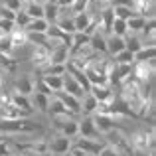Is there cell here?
Instances as JSON below:
<instances>
[{
  "instance_id": "1",
  "label": "cell",
  "mask_w": 156,
  "mask_h": 156,
  "mask_svg": "<svg viewBox=\"0 0 156 156\" xmlns=\"http://www.w3.org/2000/svg\"><path fill=\"white\" fill-rule=\"evenodd\" d=\"M133 152H138V154H150L154 152V142H156V134H154V129H138L134 133H130L126 136Z\"/></svg>"
},
{
  "instance_id": "2",
  "label": "cell",
  "mask_w": 156,
  "mask_h": 156,
  "mask_svg": "<svg viewBox=\"0 0 156 156\" xmlns=\"http://www.w3.org/2000/svg\"><path fill=\"white\" fill-rule=\"evenodd\" d=\"M40 129H44L42 122H34L28 119H12V121L0 119V133L4 134H26V133H36Z\"/></svg>"
},
{
  "instance_id": "3",
  "label": "cell",
  "mask_w": 156,
  "mask_h": 156,
  "mask_svg": "<svg viewBox=\"0 0 156 156\" xmlns=\"http://www.w3.org/2000/svg\"><path fill=\"white\" fill-rule=\"evenodd\" d=\"M51 125H53V129H55L59 134L71 138V140L79 134V122L75 121L73 115H53L51 117Z\"/></svg>"
},
{
  "instance_id": "4",
  "label": "cell",
  "mask_w": 156,
  "mask_h": 156,
  "mask_svg": "<svg viewBox=\"0 0 156 156\" xmlns=\"http://www.w3.org/2000/svg\"><path fill=\"white\" fill-rule=\"evenodd\" d=\"M154 71H156V59L134 61V63H133V77L138 81V83H142V87L148 85V83H152Z\"/></svg>"
},
{
  "instance_id": "5",
  "label": "cell",
  "mask_w": 156,
  "mask_h": 156,
  "mask_svg": "<svg viewBox=\"0 0 156 156\" xmlns=\"http://www.w3.org/2000/svg\"><path fill=\"white\" fill-rule=\"evenodd\" d=\"M50 55L51 51L48 50L46 46H42V44H34L32 42V48H30V63L36 67V71H42L44 67H48L50 65Z\"/></svg>"
},
{
  "instance_id": "6",
  "label": "cell",
  "mask_w": 156,
  "mask_h": 156,
  "mask_svg": "<svg viewBox=\"0 0 156 156\" xmlns=\"http://www.w3.org/2000/svg\"><path fill=\"white\" fill-rule=\"evenodd\" d=\"M93 122H95L97 130H99V134L103 136L107 134L109 130L113 129H119V117H115V115H109V113H93Z\"/></svg>"
},
{
  "instance_id": "7",
  "label": "cell",
  "mask_w": 156,
  "mask_h": 156,
  "mask_svg": "<svg viewBox=\"0 0 156 156\" xmlns=\"http://www.w3.org/2000/svg\"><path fill=\"white\" fill-rule=\"evenodd\" d=\"M46 144H48V152L50 154L61 156V154H65V152L71 150V138H67V136H63V134L57 133V136L46 140Z\"/></svg>"
},
{
  "instance_id": "8",
  "label": "cell",
  "mask_w": 156,
  "mask_h": 156,
  "mask_svg": "<svg viewBox=\"0 0 156 156\" xmlns=\"http://www.w3.org/2000/svg\"><path fill=\"white\" fill-rule=\"evenodd\" d=\"M89 93L97 99L99 105H109L111 101L115 99V95H117V93H115V87H111V85H91V87H89Z\"/></svg>"
},
{
  "instance_id": "9",
  "label": "cell",
  "mask_w": 156,
  "mask_h": 156,
  "mask_svg": "<svg viewBox=\"0 0 156 156\" xmlns=\"http://www.w3.org/2000/svg\"><path fill=\"white\" fill-rule=\"evenodd\" d=\"M79 122V134L77 136H85V138H93V140H101V134L97 130L95 122H93V117L91 115H83V119Z\"/></svg>"
},
{
  "instance_id": "10",
  "label": "cell",
  "mask_w": 156,
  "mask_h": 156,
  "mask_svg": "<svg viewBox=\"0 0 156 156\" xmlns=\"http://www.w3.org/2000/svg\"><path fill=\"white\" fill-rule=\"evenodd\" d=\"M103 144L105 140H93V138H85V136H75V140H71V146L83 150L87 154H97Z\"/></svg>"
},
{
  "instance_id": "11",
  "label": "cell",
  "mask_w": 156,
  "mask_h": 156,
  "mask_svg": "<svg viewBox=\"0 0 156 156\" xmlns=\"http://www.w3.org/2000/svg\"><path fill=\"white\" fill-rule=\"evenodd\" d=\"M55 95H57V99H59L61 103L65 105V109H67L69 113L73 115V117H75V115H81V99H77V97L65 93L63 89H61V91H57Z\"/></svg>"
},
{
  "instance_id": "12",
  "label": "cell",
  "mask_w": 156,
  "mask_h": 156,
  "mask_svg": "<svg viewBox=\"0 0 156 156\" xmlns=\"http://www.w3.org/2000/svg\"><path fill=\"white\" fill-rule=\"evenodd\" d=\"M61 77H63V87H61V89H63L65 93H69V95L77 97V99H83V95H85V93H89V91H85V89L81 87V85L77 83V81L73 79V77L69 75L67 71H65Z\"/></svg>"
},
{
  "instance_id": "13",
  "label": "cell",
  "mask_w": 156,
  "mask_h": 156,
  "mask_svg": "<svg viewBox=\"0 0 156 156\" xmlns=\"http://www.w3.org/2000/svg\"><path fill=\"white\" fill-rule=\"evenodd\" d=\"M130 8L142 18H154V0H130Z\"/></svg>"
},
{
  "instance_id": "14",
  "label": "cell",
  "mask_w": 156,
  "mask_h": 156,
  "mask_svg": "<svg viewBox=\"0 0 156 156\" xmlns=\"http://www.w3.org/2000/svg\"><path fill=\"white\" fill-rule=\"evenodd\" d=\"M10 42H12V48L14 50H20V48H26L30 44V34H28L24 28H18L14 26L10 32Z\"/></svg>"
},
{
  "instance_id": "15",
  "label": "cell",
  "mask_w": 156,
  "mask_h": 156,
  "mask_svg": "<svg viewBox=\"0 0 156 156\" xmlns=\"http://www.w3.org/2000/svg\"><path fill=\"white\" fill-rule=\"evenodd\" d=\"M14 91L20 95H28L30 97L34 93V81L30 79V75H18L14 79Z\"/></svg>"
},
{
  "instance_id": "16",
  "label": "cell",
  "mask_w": 156,
  "mask_h": 156,
  "mask_svg": "<svg viewBox=\"0 0 156 156\" xmlns=\"http://www.w3.org/2000/svg\"><path fill=\"white\" fill-rule=\"evenodd\" d=\"M28 117H30V115H28L26 111L18 109L14 103L0 107V119H4V121H12V119H28Z\"/></svg>"
},
{
  "instance_id": "17",
  "label": "cell",
  "mask_w": 156,
  "mask_h": 156,
  "mask_svg": "<svg viewBox=\"0 0 156 156\" xmlns=\"http://www.w3.org/2000/svg\"><path fill=\"white\" fill-rule=\"evenodd\" d=\"M105 42H107V55H111V57H113L115 53H119L121 50H125V38H121V36L107 34Z\"/></svg>"
},
{
  "instance_id": "18",
  "label": "cell",
  "mask_w": 156,
  "mask_h": 156,
  "mask_svg": "<svg viewBox=\"0 0 156 156\" xmlns=\"http://www.w3.org/2000/svg\"><path fill=\"white\" fill-rule=\"evenodd\" d=\"M65 71H67L69 75H71L73 79H75L77 83L85 89V91H89V87H91V85H89V81H87V77H85V71H83V69H79V67H75L73 63L65 61Z\"/></svg>"
},
{
  "instance_id": "19",
  "label": "cell",
  "mask_w": 156,
  "mask_h": 156,
  "mask_svg": "<svg viewBox=\"0 0 156 156\" xmlns=\"http://www.w3.org/2000/svg\"><path fill=\"white\" fill-rule=\"evenodd\" d=\"M67 59H69V46L67 44H57L51 50L50 63H65Z\"/></svg>"
},
{
  "instance_id": "20",
  "label": "cell",
  "mask_w": 156,
  "mask_h": 156,
  "mask_svg": "<svg viewBox=\"0 0 156 156\" xmlns=\"http://www.w3.org/2000/svg\"><path fill=\"white\" fill-rule=\"evenodd\" d=\"M48 26H50V22H48L46 18H32L24 30H26L28 34H46Z\"/></svg>"
},
{
  "instance_id": "21",
  "label": "cell",
  "mask_w": 156,
  "mask_h": 156,
  "mask_svg": "<svg viewBox=\"0 0 156 156\" xmlns=\"http://www.w3.org/2000/svg\"><path fill=\"white\" fill-rule=\"evenodd\" d=\"M93 18H95V16H93L91 12H87V10L79 12V14H73V24H75V32H83L85 28H87L89 24L93 22Z\"/></svg>"
},
{
  "instance_id": "22",
  "label": "cell",
  "mask_w": 156,
  "mask_h": 156,
  "mask_svg": "<svg viewBox=\"0 0 156 156\" xmlns=\"http://www.w3.org/2000/svg\"><path fill=\"white\" fill-rule=\"evenodd\" d=\"M30 101H32V107H34V111L48 113V101H50V95H44V93L34 91V93L30 95Z\"/></svg>"
},
{
  "instance_id": "23",
  "label": "cell",
  "mask_w": 156,
  "mask_h": 156,
  "mask_svg": "<svg viewBox=\"0 0 156 156\" xmlns=\"http://www.w3.org/2000/svg\"><path fill=\"white\" fill-rule=\"evenodd\" d=\"M12 103L18 107V109L26 111L28 115L34 113V107H32V101H30V97H28V95H20V93L12 91Z\"/></svg>"
},
{
  "instance_id": "24",
  "label": "cell",
  "mask_w": 156,
  "mask_h": 156,
  "mask_svg": "<svg viewBox=\"0 0 156 156\" xmlns=\"http://www.w3.org/2000/svg\"><path fill=\"white\" fill-rule=\"evenodd\" d=\"M48 113L51 115H71L67 109H65V105L61 103L59 99H57V95L53 93V95H50V101H48Z\"/></svg>"
},
{
  "instance_id": "25",
  "label": "cell",
  "mask_w": 156,
  "mask_h": 156,
  "mask_svg": "<svg viewBox=\"0 0 156 156\" xmlns=\"http://www.w3.org/2000/svg\"><path fill=\"white\" fill-rule=\"evenodd\" d=\"M89 46H91L95 51H99V53H107L105 34H101V32H93V34L89 36Z\"/></svg>"
},
{
  "instance_id": "26",
  "label": "cell",
  "mask_w": 156,
  "mask_h": 156,
  "mask_svg": "<svg viewBox=\"0 0 156 156\" xmlns=\"http://www.w3.org/2000/svg\"><path fill=\"white\" fill-rule=\"evenodd\" d=\"M97 107H99V103H97L95 97L91 93H85L83 99H81V115H93L97 111Z\"/></svg>"
},
{
  "instance_id": "27",
  "label": "cell",
  "mask_w": 156,
  "mask_h": 156,
  "mask_svg": "<svg viewBox=\"0 0 156 156\" xmlns=\"http://www.w3.org/2000/svg\"><path fill=\"white\" fill-rule=\"evenodd\" d=\"M22 10L26 12L30 18H44V4H40L38 0H34V2H26Z\"/></svg>"
},
{
  "instance_id": "28",
  "label": "cell",
  "mask_w": 156,
  "mask_h": 156,
  "mask_svg": "<svg viewBox=\"0 0 156 156\" xmlns=\"http://www.w3.org/2000/svg\"><path fill=\"white\" fill-rule=\"evenodd\" d=\"M44 18L50 24H55V20L59 18V8L53 2H44Z\"/></svg>"
},
{
  "instance_id": "29",
  "label": "cell",
  "mask_w": 156,
  "mask_h": 156,
  "mask_svg": "<svg viewBox=\"0 0 156 156\" xmlns=\"http://www.w3.org/2000/svg\"><path fill=\"white\" fill-rule=\"evenodd\" d=\"M148 59H156L154 46H142L140 50L134 53V61H148Z\"/></svg>"
},
{
  "instance_id": "30",
  "label": "cell",
  "mask_w": 156,
  "mask_h": 156,
  "mask_svg": "<svg viewBox=\"0 0 156 156\" xmlns=\"http://www.w3.org/2000/svg\"><path fill=\"white\" fill-rule=\"evenodd\" d=\"M144 20H146V18H142V16H138V14L130 16V18L126 20V28H129L130 34H140L142 26H144Z\"/></svg>"
},
{
  "instance_id": "31",
  "label": "cell",
  "mask_w": 156,
  "mask_h": 156,
  "mask_svg": "<svg viewBox=\"0 0 156 156\" xmlns=\"http://www.w3.org/2000/svg\"><path fill=\"white\" fill-rule=\"evenodd\" d=\"M42 79L46 81V85L51 89V93L61 91V87H63V77L61 75H42Z\"/></svg>"
},
{
  "instance_id": "32",
  "label": "cell",
  "mask_w": 156,
  "mask_h": 156,
  "mask_svg": "<svg viewBox=\"0 0 156 156\" xmlns=\"http://www.w3.org/2000/svg\"><path fill=\"white\" fill-rule=\"evenodd\" d=\"M125 48H126L129 51L136 53V51L142 48V42H140V38H138L136 34H130V32H129V34L125 36Z\"/></svg>"
},
{
  "instance_id": "33",
  "label": "cell",
  "mask_w": 156,
  "mask_h": 156,
  "mask_svg": "<svg viewBox=\"0 0 156 156\" xmlns=\"http://www.w3.org/2000/svg\"><path fill=\"white\" fill-rule=\"evenodd\" d=\"M115 12V18H121V20H129L130 16H134V10L130 6H125V4H111Z\"/></svg>"
},
{
  "instance_id": "34",
  "label": "cell",
  "mask_w": 156,
  "mask_h": 156,
  "mask_svg": "<svg viewBox=\"0 0 156 156\" xmlns=\"http://www.w3.org/2000/svg\"><path fill=\"white\" fill-rule=\"evenodd\" d=\"M111 34H115V36H121V38H125V36L129 34V28H126V20L115 18V20H113V26H111Z\"/></svg>"
},
{
  "instance_id": "35",
  "label": "cell",
  "mask_w": 156,
  "mask_h": 156,
  "mask_svg": "<svg viewBox=\"0 0 156 156\" xmlns=\"http://www.w3.org/2000/svg\"><path fill=\"white\" fill-rule=\"evenodd\" d=\"M0 69H2V71L14 73L16 71V59L12 55H6V53L0 51Z\"/></svg>"
},
{
  "instance_id": "36",
  "label": "cell",
  "mask_w": 156,
  "mask_h": 156,
  "mask_svg": "<svg viewBox=\"0 0 156 156\" xmlns=\"http://www.w3.org/2000/svg\"><path fill=\"white\" fill-rule=\"evenodd\" d=\"M55 26L59 28V30L67 32V34H73V32H75V24H73V16H69V18H57V20H55Z\"/></svg>"
},
{
  "instance_id": "37",
  "label": "cell",
  "mask_w": 156,
  "mask_h": 156,
  "mask_svg": "<svg viewBox=\"0 0 156 156\" xmlns=\"http://www.w3.org/2000/svg\"><path fill=\"white\" fill-rule=\"evenodd\" d=\"M113 61H115V63H133V61H134V53L129 51L125 48V50H121L119 53H115V55H113Z\"/></svg>"
},
{
  "instance_id": "38",
  "label": "cell",
  "mask_w": 156,
  "mask_h": 156,
  "mask_svg": "<svg viewBox=\"0 0 156 156\" xmlns=\"http://www.w3.org/2000/svg\"><path fill=\"white\" fill-rule=\"evenodd\" d=\"M40 73H42V75H63L65 73V63H50Z\"/></svg>"
},
{
  "instance_id": "39",
  "label": "cell",
  "mask_w": 156,
  "mask_h": 156,
  "mask_svg": "<svg viewBox=\"0 0 156 156\" xmlns=\"http://www.w3.org/2000/svg\"><path fill=\"white\" fill-rule=\"evenodd\" d=\"M95 156H125V154H122L121 150L117 148V146H113V144H109V142H105V144L101 146V150H99Z\"/></svg>"
},
{
  "instance_id": "40",
  "label": "cell",
  "mask_w": 156,
  "mask_h": 156,
  "mask_svg": "<svg viewBox=\"0 0 156 156\" xmlns=\"http://www.w3.org/2000/svg\"><path fill=\"white\" fill-rule=\"evenodd\" d=\"M30 20H32V18H30V16H28L24 10H18V12H16V18H14V24H16L18 28H26Z\"/></svg>"
},
{
  "instance_id": "41",
  "label": "cell",
  "mask_w": 156,
  "mask_h": 156,
  "mask_svg": "<svg viewBox=\"0 0 156 156\" xmlns=\"http://www.w3.org/2000/svg\"><path fill=\"white\" fill-rule=\"evenodd\" d=\"M34 91H38V93H44V95H53L51 93V89L46 85V81L40 77V79H36V83H34Z\"/></svg>"
},
{
  "instance_id": "42",
  "label": "cell",
  "mask_w": 156,
  "mask_h": 156,
  "mask_svg": "<svg viewBox=\"0 0 156 156\" xmlns=\"http://www.w3.org/2000/svg\"><path fill=\"white\" fill-rule=\"evenodd\" d=\"M14 154V148H12V142L6 140V136L0 140V156H10Z\"/></svg>"
},
{
  "instance_id": "43",
  "label": "cell",
  "mask_w": 156,
  "mask_h": 156,
  "mask_svg": "<svg viewBox=\"0 0 156 156\" xmlns=\"http://www.w3.org/2000/svg\"><path fill=\"white\" fill-rule=\"evenodd\" d=\"M4 6L10 8L12 12H18L24 8V0H4Z\"/></svg>"
},
{
  "instance_id": "44",
  "label": "cell",
  "mask_w": 156,
  "mask_h": 156,
  "mask_svg": "<svg viewBox=\"0 0 156 156\" xmlns=\"http://www.w3.org/2000/svg\"><path fill=\"white\" fill-rule=\"evenodd\" d=\"M16 24L12 22V20H6V18H0V32H12V28H14Z\"/></svg>"
},
{
  "instance_id": "45",
  "label": "cell",
  "mask_w": 156,
  "mask_h": 156,
  "mask_svg": "<svg viewBox=\"0 0 156 156\" xmlns=\"http://www.w3.org/2000/svg\"><path fill=\"white\" fill-rule=\"evenodd\" d=\"M0 18H6V20H12V22H14V18H16V12H12L10 8L2 6V8H0Z\"/></svg>"
},
{
  "instance_id": "46",
  "label": "cell",
  "mask_w": 156,
  "mask_h": 156,
  "mask_svg": "<svg viewBox=\"0 0 156 156\" xmlns=\"http://www.w3.org/2000/svg\"><path fill=\"white\" fill-rule=\"evenodd\" d=\"M69 156H93V154H87V152H83V150H79V148H75V146H71V150H69Z\"/></svg>"
},
{
  "instance_id": "47",
  "label": "cell",
  "mask_w": 156,
  "mask_h": 156,
  "mask_svg": "<svg viewBox=\"0 0 156 156\" xmlns=\"http://www.w3.org/2000/svg\"><path fill=\"white\" fill-rule=\"evenodd\" d=\"M111 4H125V6H130V0H113Z\"/></svg>"
},
{
  "instance_id": "48",
  "label": "cell",
  "mask_w": 156,
  "mask_h": 156,
  "mask_svg": "<svg viewBox=\"0 0 156 156\" xmlns=\"http://www.w3.org/2000/svg\"><path fill=\"white\" fill-rule=\"evenodd\" d=\"M97 2H99V4H101V6H105V4H107V6H109V4H111V2H113V0H97Z\"/></svg>"
},
{
  "instance_id": "49",
  "label": "cell",
  "mask_w": 156,
  "mask_h": 156,
  "mask_svg": "<svg viewBox=\"0 0 156 156\" xmlns=\"http://www.w3.org/2000/svg\"><path fill=\"white\" fill-rule=\"evenodd\" d=\"M2 77H4V71L0 69V89H2V83H4V79H2Z\"/></svg>"
},
{
  "instance_id": "50",
  "label": "cell",
  "mask_w": 156,
  "mask_h": 156,
  "mask_svg": "<svg viewBox=\"0 0 156 156\" xmlns=\"http://www.w3.org/2000/svg\"><path fill=\"white\" fill-rule=\"evenodd\" d=\"M10 156H26V154H20V152H14V154H10Z\"/></svg>"
},
{
  "instance_id": "51",
  "label": "cell",
  "mask_w": 156,
  "mask_h": 156,
  "mask_svg": "<svg viewBox=\"0 0 156 156\" xmlns=\"http://www.w3.org/2000/svg\"><path fill=\"white\" fill-rule=\"evenodd\" d=\"M48 2H53V4H55V2H57V0H48Z\"/></svg>"
},
{
  "instance_id": "52",
  "label": "cell",
  "mask_w": 156,
  "mask_h": 156,
  "mask_svg": "<svg viewBox=\"0 0 156 156\" xmlns=\"http://www.w3.org/2000/svg\"><path fill=\"white\" fill-rule=\"evenodd\" d=\"M93 156H95V154H93Z\"/></svg>"
}]
</instances>
